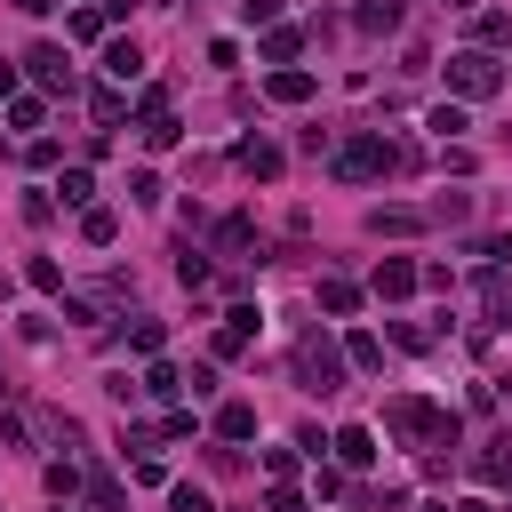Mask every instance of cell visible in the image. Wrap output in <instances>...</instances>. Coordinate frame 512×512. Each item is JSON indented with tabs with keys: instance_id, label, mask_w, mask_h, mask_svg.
Here are the masks:
<instances>
[{
	"instance_id": "cell-1",
	"label": "cell",
	"mask_w": 512,
	"mask_h": 512,
	"mask_svg": "<svg viewBox=\"0 0 512 512\" xmlns=\"http://www.w3.org/2000/svg\"><path fill=\"white\" fill-rule=\"evenodd\" d=\"M384 432L408 440V448H456V416H448L440 400H424V392H400V400L384 408Z\"/></svg>"
},
{
	"instance_id": "cell-2",
	"label": "cell",
	"mask_w": 512,
	"mask_h": 512,
	"mask_svg": "<svg viewBox=\"0 0 512 512\" xmlns=\"http://www.w3.org/2000/svg\"><path fill=\"white\" fill-rule=\"evenodd\" d=\"M440 72H448V96H456V104H480V96H496V88H504V64H496L488 48H456Z\"/></svg>"
},
{
	"instance_id": "cell-3",
	"label": "cell",
	"mask_w": 512,
	"mask_h": 512,
	"mask_svg": "<svg viewBox=\"0 0 512 512\" xmlns=\"http://www.w3.org/2000/svg\"><path fill=\"white\" fill-rule=\"evenodd\" d=\"M344 368H352V360H344V344H328L320 328H304V336H296V384H304V392H336V384H344Z\"/></svg>"
},
{
	"instance_id": "cell-4",
	"label": "cell",
	"mask_w": 512,
	"mask_h": 512,
	"mask_svg": "<svg viewBox=\"0 0 512 512\" xmlns=\"http://www.w3.org/2000/svg\"><path fill=\"white\" fill-rule=\"evenodd\" d=\"M384 168H400V144H384L376 128H360V136L336 152V176H344V184H368V176H384Z\"/></svg>"
},
{
	"instance_id": "cell-5",
	"label": "cell",
	"mask_w": 512,
	"mask_h": 512,
	"mask_svg": "<svg viewBox=\"0 0 512 512\" xmlns=\"http://www.w3.org/2000/svg\"><path fill=\"white\" fill-rule=\"evenodd\" d=\"M256 320H264L256 304H232V312L216 320V336H208V352H216V360H232V352H248V336H256Z\"/></svg>"
},
{
	"instance_id": "cell-6",
	"label": "cell",
	"mask_w": 512,
	"mask_h": 512,
	"mask_svg": "<svg viewBox=\"0 0 512 512\" xmlns=\"http://www.w3.org/2000/svg\"><path fill=\"white\" fill-rule=\"evenodd\" d=\"M480 328H512V280H504V264L480 272Z\"/></svg>"
},
{
	"instance_id": "cell-7",
	"label": "cell",
	"mask_w": 512,
	"mask_h": 512,
	"mask_svg": "<svg viewBox=\"0 0 512 512\" xmlns=\"http://www.w3.org/2000/svg\"><path fill=\"white\" fill-rule=\"evenodd\" d=\"M24 72H32L40 88H56V96H72V64H64V48H56V40H40V48L24 56Z\"/></svg>"
},
{
	"instance_id": "cell-8",
	"label": "cell",
	"mask_w": 512,
	"mask_h": 512,
	"mask_svg": "<svg viewBox=\"0 0 512 512\" xmlns=\"http://www.w3.org/2000/svg\"><path fill=\"white\" fill-rule=\"evenodd\" d=\"M312 88H320V80H312L304 64H280V72H264V96H272V104H312Z\"/></svg>"
},
{
	"instance_id": "cell-9",
	"label": "cell",
	"mask_w": 512,
	"mask_h": 512,
	"mask_svg": "<svg viewBox=\"0 0 512 512\" xmlns=\"http://www.w3.org/2000/svg\"><path fill=\"white\" fill-rule=\"evenodd\" d=\"M232 160H240L256 184H272V176H280V144H264V136H240V144H232Z\"/></svg>"
},
{
	"instance_id": "cell-10",
	"label": "cell",
	"mask_w": 512,
	"mask_h": 512,
	"mask_svg": "<svg viewBox=\"0 0 512 512\" xmlns=\"http://www.w3.org/2000/svg\"><path fill=\"white\" fill-rule=\"evenodd\" d=\"M368 288H376V296H384V304H400V296H416V264H408V256H384V264H376V280H368Z\"/></svg>"
},
{
	"instance_id": "cell-11",
	"label": "cell",
	"mask_w": 512,
	"mask_h": 512,
	"mask_svg": "<svg viewBox=\"0 0 512 512\" xmlns=\"http://www.w3.org/2000/svg\"><path fill=\"white\" fill-rule=\"evenodd\" d=\"M328 448H336V456H344L352 472H360V464H376V432H368V424H344V432H336Z\"/></svg>"
},
{
	"instance_id": "cell-12",
	"label": "cell",
	"mask_w": 512,
	"mask_h": 512,
	"mask_svg": "<svg viewBox=\"0 0 512 512\" xmlns=\"http://www.w3.org/2000/svg\"><path fill=\"white\" fill-rule=\"evenodd\" d=\"M368 232H376V240H384V232H392V240H400V232H424V208H368Z\"/></svg>"
},
{
	"instance_id": "cell-13",
	"label": "cell",
	"mask_w": 512,
	"mask_h": 512,
	"mask_svg": "<svg viewBox=\"0 0 512 512\" xmlns=\"http://www.w3.org/2000/svg\"><path fill=\"white\" fill-rule=\"evenodd\" d=\"M256 248V216H224L216 224V256H248Z\"/></svg>"
},
{
	"instance_id": "cell-14",
	"label": "cell",
	"mask_w": 512,
	"mask_h": 512,
	"mask_svg": "<svg viewBox=\"0 0 512 512\" xmlns=\"http://www.w3.org/2000/svg\"><path fill=\"white\" fill-rule=\"evenodd\" d=\"M320 312H328V320H352V312H360V288L328 272V280H320Z\"/></svg>"
},
{
	"instance_id": "cell-15",
	"label": "cell",
	"mask_w": 512,
	"mask_h": 512,
	"mask_svg": "<svg viewBox=\"0 0 512 512\" xmlns=\"http://www.w3.org/2000/svg\"><path fill=\"white\" fill-rule=\"evenodd\" d=\"M344 360H352L360 376H376V368H384V336H368V328H352V336H344Z\"/></svg>"
},
{
	"instance_id": "cell-16",
	"label": "cell",
	"mask_w": 512,
	"mask_h": 512,
	"mask_svg": "<svg viewBox=\"0 0 512 512\" xmlns=\"http://www.w3.org/2000/svg\"><path fill=\"white\" fill-rule=\"evenodd\" d=\"M216 440H256V408L248 400H224L216 408Z\"/></svg>"
},
{
	"instance_id": "cell-17",
	"label": "cell",
	"mask_w": 512,
	"mask_h": 512,
	"mask_svg": "<svg viewBox=\"0 0 512 512\" xmlns=\"http://www.w3.org/2000/svg\"><path fill=\"white\" fill-rule=\"evenodd\" d=\"M472 40H480L488 56H496V48H512V16H504V8H480V16H472Z\"/></svg>"
},
{
	"instance_id": "cell-18",
	"label": "cell",
	"mask_w": 512,
	"mask_h": 512,
	"mask_svg": "<svg viewBox=\"0 0 512 512\" xmlns=\"http://www.w3.org/2000/svg\"><path fill=\"white\" fill-rule=\"evenodd\" d=\"M472 472H480L488 488H512V432H504V440H488V456H480Z\"/></svg>"
},
{
	"instance_id": "cell-19",
	"label": "cell",
	"mask_w": 512,
	"mask_h": 512,
	"mask_svg": "<svg viewBox=\"0 0 512 512\" xmlns=\"http://www.w3.org/2000/svg\"><path fill=\"white\" fill-rule=\"evenodd\" d=\"M408 24V0H360V32H400Z\"/></svg>"
},
{
	"instance_id": "cell-20",
	"label": "cell",
	"mask_w": 512,
	"mask_h": 512,
	"mask_svg": "<svg viewBox=\"0 0 512 512\" xmlns=\"http://www.w3.org/2000/svg\"><path fill=\"white\" fill-rule=\"evenodd\" d=\"M104 72H112V80L128 88V80L144 72V56H136V40H104Z\"/></svg>"
},
{
	"instance_id": "cell-21",
	"label": "cell",
	"mask_w": 512,
	"mask_h": 512,
	"mask_svg": "<svg viewBox=\"0 0 512 512\" xmlns=\"http://www.w3.org/2000/svg\"><path fill=\"white\" fill-rule=\"evenodd\" d=\"M424 128H432V136L448 144V136H464V128H472V112H464V104L448 96V104H432V112H424Z\"/></svg>"
},
{
	"instance_id": "cell-22",
	"label": "cell",
	"mask_w": 512,
	"mask_h": 512,
	"mask_svg": "<svg viewBox=\"0 0 512 512\" xmlns=\"http://www.w3.org/2000/svg\"><path fill=\"white\" fill-rule=\"evenodd\" d=\"M296 48H304V32H296V24H272V32H264V64H272V72H280Z\"/></svg>"
},
{
	"instance_id": "cell-23",
	"label": "cell",
	"mask_w": 512,
	"mask_h": 512,
	"mask_svg": "<svg viewBox=\"0 0 512 512\" xmlns=\"http://www.w3.org/2000/svg\"><path fill=\"white\" fill-rule=\"evenodd\" d=\"M80 240H88V248H112V240H120V216H112V208H88V216H80Z\"/></svg>"
},
{
	"instance_id": "cell-24",
	"label": "cell",
	"mask_w": 512,
	"mask_h": 512,
	"mask_svg": "<svg viewBox=\"0 0 512 512\" xmlns=\"http://www.w3.org/2000/svg\"><path fill=\"white\" fill-rule=\"evenodd\" d=\"M24 280H32L40 296H64V264H56V256H32V264H24Z\"/></svg>"
},
{
	"instance_id": "cell-25",
	"label": "cell",
	"mask_w": 512,
	"mask_h": 512,
	"mask_svg": "<svg viewBox=\"0 0 512 512\" xmlns=\"http://www.w3.org/2000/svg\"><path fill=\"white\" fill-rule=\"evenodd\" d=\"M144 392H152V400H176V392H184V376H176L168 360H144Z\"/></svg>"
},
{
	"instance_id": "cell-26",
	"label": "cell",
	"mask_w": 512,
	"mask_h": 512,
	"mask_svg": "<svg viewBox=\"0 0 512 512\" xmlns=\"http://www.w3.org/2000/svg\"><path fill=\"white\" fill-rule=\"evenodd\" d=\"M88 104H96V128H120V120H128V96H120V88H96Z\"/></svg>"
},
{
	"instance_id": "cell-27",
	"label": "cell",
	"mask_w": 512,
	"mask_h": 512,
	"mask_svg": "<svg viewBox=\"0 0 512 512\" xmlns=\"http://www.w3.org/2000/svg\"><path fill=\"white\" fill-rule=\"evenodd\" d=\"M144 144H152V152H168V144H184V120H176V112H160V120H144Z\"/></svg>"
},
{
	"instance_id": "cell-28",
	"label": "cell",
	"mask_w": 512,
	"mask_h": 512,
	"mask_svg": "<svg viewBox=\"0 0 512 512\" xmlns=\"http://www.w3.org/2000/svg\"><path fill=\"white\" fill-rule=\"evenodd\" d=\"M40 120H48V104H40V96H16V104H8V128H24V136H32Z\"/></svg>"
},
{
	"instance_id": "cell-29",
	"label": "cell",
	"mask_w": 512,
	"mask_h": 512,
	"mask_svg": "<svg viewBox=\"0 0 512 512\" xmlns=\"http://www.w3.org/2000/svg\"><path fill=\"white\" fill-rule=\"evenodd\" d=\"M56 192H64L72 208H88V192H96V176H88V168H64V176H56Z\"/></svg>"
},
{
	"instance_id": "cell-30",
	"label": "cell",
	"mask_w": 512,
	"mask_h": 512,
	"mask_svg": "<svg viewBox=\"0 0 512 512\" xmlns=\"http://www.w3.org/2000/svg\"><path fill=\"white\" fill-rule=\"evenodd\" d=\"M424 216H440V224H464V216H472V192H440Z\"/></svg>"
},
{
	"instance_id": "cell-31",
	"label": "cell",
	"mask_w": 512,
	"mask_h": 512,
	"mask_svg": "<svg viewBox=\"0 0 512 512\" xmlns=\"http://www.w3.org/2000/svg\"><path fill=\"white\" fill-rule=\"evenodd\" d=\"M160 336H168L160 320H136V328H128V352H144V360H160Z\"/></svg>"
},
{
	"instance_id": "cell-32",
	"label": "cell",
	"mask_w": 512,
	"mask_h": 512,
	"mask_svg": "<svg viewBox=\"0 0 512 512\" xmlns=\"http://www.w3.org/2000/svg\"><path fill=\"white\" fill-rule=\"evenodd\" d=\"M168 512H216V504H208V488H192V480H176V488H168Z\"/></svg>"
},
{
	"instance_id": "cell-33",
	"label": "cell",
	"mask_w": 512,
	"mask_h": 512,
	"mask_svg": "<svg viewBox=\"0 0 512 512\" xmlns=\"http://www.w3.org/2000/svg\"><path fill=\"white\" fill-rule=\"evenodd\" d=\"M64 32H72V40H104V8H72Z\"/></svg>"
},
{
	"instance_id": "cell-34",
	"label": "cell",
	"mask_w": 512,
	"mask_h": 512,
	"mask_svg": "<svg viewBox=\"0 0 512 512\" xmlns=\"http://www.w3.org/2000/svg\"><path fill=\"white\" fill-rule=\"evenodd\" d=\"M160 112H168V88H160V80H152V88H136V128H144V120H160Z\"/></svg>"
},
{
	"instance_id": "cell-35",
	"label": "cell",
	"mask_w": 512,
	"mask_h": 512,
	"mask_svg": "<svg viewBox=\"0 0 512 512\" xmlns=\"http://www.w3.org/2000/svg\"><path fill=\"white\" fill-rule=\"evenodd\" d=\"M176 280L200 288V280H208V256H200V248H176Z\"/></svg>"
},
{
	"instance_id": "cell-36",
	"label": "cell",
	"mask_w": 512,
	"mask_h": 512,
	"mask_svg": "<svg viewBox=\"0 0 512 512\" xmlns=\"http://www.w3.org/2000/svg\"><path fill=\"white\" fill-rule=\"evenodd\" d=\"M296 464H304V448H264V472L272 480H296Z\"/></svg>"
},
{
	"instance_id": "cell-37",
	"label": "cell",
	"mask_w": 512,
	"mask_h": 512,
	"mask_svg": "<svg viewBox=\"0 0 512 512\" xmlns=\"http://www.w3.org/2000/svg\"><path fill=\"white\" fill-rule=\"evenodd\" d=\"M88 496H96V512H128V496H120V480H104V472L88 480Z\"/></svg>"
},
{
	"instance_id": "cell-38",
	"label": "cell",
	"mask_w": 512,
	"mask_h": 512,
	"mask_svg": "<svg viewBox=\"0 0 512 512\" xmlns=\"http://www.w3.org/2000/svg\"><path fill=\"white\" fill-rule=\"evenodd\" d=\"M128 200H136V208H152V200H160V176H152V168H136V176H128Z\"/></svg>"
},
{
	"instance_id": "cell-39",
	"label": "cell",
	"mask_w": 512,
	"mask_h": 512,
	"mask_svg": "<svg viewBox=\"0 0 512 512\" xmlns=\"http://www.w3.org/2000/svg\"><path fill=\"white\" fill-rule=\"evenodd\" d=\"M152 448H160V432H144V424H128V432H120V456H152Z\"/></svg>"
},
{
	"instance_id": "cell-40",
	"label": "cell",
	"mask_w": 512,
	"mask_h": 512,
	"mask_svg": "<svg viewBox=\"0 0 512 512\" xmlns=\"http://www.w3.org/2000/svg\"><path fill=\"white\" fill-rule=\"evenodd\" d=\"M48 496H56V504L80 496V472H72V464H48Z\"/></svg>"
},
{
	"instance_id": "cell-41",
	"label": "cell",
	"mask_w": 512,
	"mask_h": 512,
	"mask_svg": "<svg viewBox=\"0 0 512 512\" xmlns=\"http://www.w3.org/2000/svg\"><path fill=\"white\" fill-rule=\"evenodd\" d=\"M392 344H400V352H424V344H432V336H424V328H416V320H392Z\"/></svg>"
},
{
	"instance_id": "cell-42",
	"label": "cell",
	"mask_w": 512,
	"mask_h": 512,
	"mask_svg": "<svg viewBox=\"0 0 512 512\" xmlns=\"http://www.w3.org/2000/svg\"><path fill=\"white\" fill-rule=\"evenodd\" d=\"M264 512H304V496H296L288 480H272V496H264Z\"/></svg>"
},
{
	"instance_id": "cell-43",
	"label": "cell",
	"mask_w": 512,
	"mask_h": 512,
	"mask_svg": "<svg viewBox=\"0 0 512 512\" xmlns=\"http://www.w3.org/2000/svg\"><path fill=\"white\" fill-rule=\"evenodd\" d=\"M240 16L248 24H280V0H240Z\"/></svg>"
},
{
	"instance_id": "cell-44",
	"label": "cell",
	"mask_w": 512,
	"mask_h": 512,
	"mask_svg": "<svg viewBox=\"0 0 512 512\" xmlns=\"http://www.w3.org/2000/svg\"><path fill=\"white\" fill-rule=\"evenodd\" d=\"M480 256H488V264H504V256H512V232H496V240H480Z\"/></svg>"
},
{
	"instance_id": "cell-45",
	"label": "cell",
	"mask_w": 512,
	"mask_h": 512,
	"mask_svg": "<svg viewBox=\"0 0 512 512\" xmlns=\"http://www.w3.org/2000/svg\"><path fill=\"white\" fill-rule=\"evenodd\" d=\"M8 8H16V16H48L56 0H8Z\"/></svg>"
},
{
	"instance_id": "cell-46",
	"label": "cell",
	"mask_w": 512,
	"mask_h": 512,
	"mask_svg": "<svg viewBox=\"0 0 512 512\" xmlns=\"http://www.w3.org/2000/svg\"><path fill=\"white\" fill-rule=\"evenodd\" d=\"M0 104H16V64H0Z\"/></svg>"
},
{
	"instance_id": "cell-47",
	"label": "cell",
	"mask_w": 512,
	"mask_h": 512,
	"mask_svg": "<svg viewBox=\"0 0 512 512\" xmlns=\"http://www.w3.org/2000/svg\"><path fill=\"white\" fill-rule=\"evenodd\" d=\"M448 512H496V504H488V496H456Z\"/></svg>"
},
{
	"instance_id": "cell-48",
	"label": "cell",
	"mask_w": 512,
	"mask_h": 512,
	"mask_svg": "<svg viewBox=\"0 0 512 512\" xmlns=\"http://www.w3.org/2000/svg\"><path fill=\"white\" fill-rule=\"evenodd\" d=\"M448 8H472V0H448Z\"/></svg>"
}]
</instances>
